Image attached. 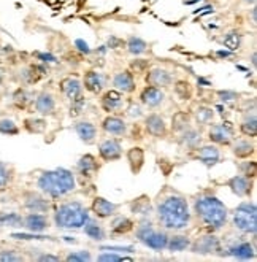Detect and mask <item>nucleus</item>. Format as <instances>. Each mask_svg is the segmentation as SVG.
<instances>
[{
	"instance_id": "nucleus-1",
	"label": "nucleus",
	"mask_w": 257,
	"mask_h": 262,
	"mask_svg": "<svg viewBox=\"0 0 257 262\" xmlns=\"http://www.w3.org/2000/svg\"><path fill=\"white\" fill-rule=\"evenodd\" d=\"M154 213L157 223L165 230L181 232L191 226L192 213L188 199L173 189H163L154 200Z\"/></svg>"
},
{
	"instance_id": "nucleus-2",
	"label": "nucleus",
	"mask_w": 257,
	"mask_h": 262,
	"mask_svg": "<svg viewBox=\"0 0 257 262\" xmlns=\"http://www.w3.org/2000/svg\"><path fill=\"white\" fill-rule=\"evenodd\" d=\"M192 210L197 220L209 230L216 232L221 230L229 221V208L222 200L213 194H200L194 199Z\"/></svg>"
},
{
	"instance_id": "nucleus-3",
	"label": "nucleus",
	"mask_w": 257,
	"mask_h": 262,
	"mask_svg": "<svg viewBox=\"0 0 257 262\" xmlns=\"http://www.w3.org/2000/svg\"><path fill=\"white\" fill-rule=\"evenodd\" d=\"M37 189L51 200L62 199L77 189V177L64 167L43 170L37 178Z\"/></svg>"
},
{
	"instance_id": "nucleus-4",
	"label": "nucleus",
	"mask_w": 257,
	"mask_h": 262,
	"mask_svg": "<svg viewBox=\"0 0 257 262\" xmlns=\"http://www.w3.org/2000/svg\"><path fill=\"white\" fill-rule=\"evenodd\" d=\"M89 218L87 207L80 200H67L59 204L53 213V223L59 229H81Z\"/></svg>"
},
{
	"instance_id": "nucleus-5",
	"label": "nucleus",
	"mask_w": 257,
	"mask_h": 262,
	"mask_svg": "<svg viewBox=\"0 0 257 262\" xmlns=\"http://www.w3.org/2000/svg\"><path fill=\"white\" fill-rule=\"evenodd\" d=\"M232 224L241 234L254 235L257 232V207L251 200L240 202L232 213Z\"/></svg>"
},
{
	"instance_id": "nucleus-6",
	"label": "nucleus",
	"mask_w": 257,
	"mask_h": 262,
	"mask_svg": "<svg viewBox=\"0 0 257 262\" xmlns=\"http://www.w3.org/2000/svg\"><path fill=\"white\" fill-rule=\"evenodd\" d=\"M233 126L230 121L218 122V124H209L208 129V140L219 146H229L233 142Z\"/></svg>"
},
{
	"instance_id": "nucleus-7",
	"label": "nucleus",
	"mask_w": 257,
	"mask_h": 262,
	"mask_svg": "<svg viewBox=\"0 0 257 262\" xmlns=\"http://www.w3.org/2000/svg\"><path fill=\"white\" fill-rule=\"evenodd\" d=\"M191 251L195 254H218L222 248H221V240L213 235V234H205L197 237L194 242H191Z\"/></svg>"
},
{
	"instance_id": "nucleus-8",
	"label": "nucleus",
	"mask_w": 257,
	"mask_h": 262,
	"mask_svg": "<svg viewBox=\"0 0 257 262\" xmlns=\"http://www.w3.org/2000/svg\"><path fill=\"white\" fill-rule=\"evenodd\" d=\"M99 156L103 162H114L123 158V145L118 138H105L99 143Z\"/></svg>"
},
{
	"instance_id": "nucleus-9",
	"label": "nucleus",
	"mask_w": 257,
	"mask_h": 262,
	"mask_svg": "<svg viewBox=\"0 0 257 262\" xmlns=\"http://www.w3.org/2000/svg\"><path fill=\"white\" fill-rule=\"evenodd\" d=\"M227 188L240 199H249L254 191V178L245 175H235L227 181Z\"/></svg>"
},
{
	"instance_id": "nucleus-10",
	"label": "nucleus",
	"mask_w": 257,
	"mask_h": 262,
	"mask_svg": "<svg viewBox=\"0 0 257 262\" xmlns=\"http://www.w3.org/2000/svg\"><path fill=\"white\" fill-rule=\"evenodd\" d=\"M24 208L27 211H35V213H48L51 210V202L50 197L44 194L29 191L24 194Z\"/></svg>"
},
{
	"instance_id": "nucleus-11",
	"label": "nucleus",
	"mask_w": 257,
	"mask_h": 262,
	"mask_svg": "<svg viewBox=\"0 0 257 262\" xmlns=\"http://www.w3.org/2000/svg\"><path fill=\"white\" fill-rule=\"evenodd\" d=\"M50 218L44 213H35V211H29L26 216H22V226L29 230V232L34 234H43L44 230L50 229Z\"/></svg>"
},
{
	"instance_id": "nucleus-12",
	"label": "nucleus",
	"mask_w": 257,
	"mask_h": 262,
	"mask_svg": "<svg viewBox=\"0 0 257 262\" xmlns=\"http://www.w3.org/2000/svg\"><path fill=\"white\" fill-rule=\"evenodd\" d=\"M34 110L40 116H53L56 112V97L50 91H41L34 97Z\"/></svg>"
},
{
	"instance_id": "nucleus-13",
	"label": "nucleus",
	"mask_w": 257,
	"mask_h": 262,
	"mask_svg": "<svg viewBox=\"0 0 257 262\" xmlns=\"http://www.w3.org/2000/svg\"><path fill=\"white\" fill-rule=\"evenodd\" d=\"M119 210V204H114L111 200L105 199V197H94L92 200V205H90V211H92L97 218L100 220H108V218H113L114 214L118 213Z\"/></svg>"
},
{
	"instance_id": "nucleus-14",
	"label": "nucleus",
	"mask_w": 257,
	"mask_h": 262,
	"mask_svg": "<svg viewBox=\"0 0 257 262\" xmlns=\"http://www.w3.org/2000/svg\"><path fill=\"white\" fill-rule=\"evenodd\" d=\"M145 81L149 86H154V88H159V89H165V88H169V86L173 84V75L169 70H165V69L154 67V69H151L146 73Z\"/></svg>"
},
{
	"instance_id": "nucleus-15",
	"label": "nucleus",
	"mask_w": 257,
	"mask_h": 262,
	"mask_svg": "<svg viewBox=\"0 0 257 262\" xmlns=\"http://www.w3.org/2000/svg\"><path fill=\"white\" fill-rule=\"evenodd\" d=\"M195 159L202 162L205 167H215L221 161V149L218 145H200L195 149Z\"/></svg>"
},
{
	"instance_id": "nucleus-16",
	"label": "nucleus",
	"mask_w": 257,
	"mask_h": 262,
	"mask_svg": "<svg viewBox=\"0 0 257 262\" xmlns=\"http://www.w3.org/2000/svg\"><path fill=\"white\" fill-rule=\"evenodd\" d=\"M100 105L107 113H113L116 110H121L124 105V94L118 89L105 91L102 94V99H100Z\"/></svg>"
},
{
	"instance_id": "nucleus-17",
	"label": "nucleus",
	"mask_w": 257,
	"mask_h": 262,
	"mask_svg": "<svg viewBox=\"0 0 257 262\" xmlns=\"http://www.w3.org/2000/svg\"><path fill=\"white\" fill-rule=\"evenodd\" d=\"M99 170H100V165L97 162V158L92 156V154H84L77 162V173L83 177L84 180L94 178Z\"/></svg>"
},
{
	"instance_id": "nucleus-18",
	"label": "nucleus",
	"mask_w": 257,
	"mask_h": 262,
	"mask_svg": "<svg viewBox=\"0 0 257 262\" xmlns=\"http://www.w3.org/2000/svg\"><path fill=\"white\" fill-rule=\"evenodd\" d=\"M169 232L165 229L159 230V229H153L151 232L143 238V245L148 246V248L154 250V251H163L167 250V243H169Z\"/></svg>"
},
{
	"instance_id": "nucleus-19",
	"label": "nucleus",
	"mask_w": 257,
	"mask_h": 262,
	"mask_svg": "<svg viewBox=\"0 0 257 262\" xmlns=\"http://www.w3.org/2000/svg\"><path fill=\"white\" fill-rule=\"evenodd\" d=\"M102 130L108 135H113V137H124L127 134L129 127H127V122L123 118L108 115L102 121Z\"/></svg>"
},
{
	"instance_id": "nucleus-20",
	"label": "nucleus",
	"mask_w": 257,
	"mask_h": 262,
	"mask_svg": "<svg viewBox=\"0 0 257 262\" xmlns=\"http://www.w3.org/2000/svg\"><path fill=\"white\" fill-rule=\"evenodd\" d=\"M145 130L151 137H156V138H162L169 132L167 124H165V119L157 113H151L145 118Z\"/></svg>"
},
{
	"instance_id": "nucleus-21",
	"label": "nucleus",
	"mask_w": 257,
	"mask_h": 262,
	"mask_svg": "<svg viewBox=\"0 0 257 262\" xmlns=\"http://www.w3.org/2000/svg\"><path fill=\"white\" fill-rule=\"evenodd\" d=\"M227 256H232L238 260H254L255 259V246L249 242H238L229 246Z\"/></svg>"
},
{
	"instance_id": "nucleus-22",
	"label": "nucleus",
	"mask_w": 257,
	"mask_h": 262,
	"mask_svg": "<svg viewBox=\"0 0 257 262\" xmlns=\"http://www.w3.org/2000/svg\"><path fill=\"white\" fill-rule=\"evenodd\" d=\"M113 86L114 89L121 91L123 94H132L137 89V83H135L133 73L130 70H121L113 76Z\"/></svg>"
},
{
	"instance_id": "nucleus-23",
	"label": "nucleus",
	"mask_w": 257,
	"mask_h": 262,
	"mask_svg": "<svg viewBox=\"0 0 257 262\" xmlns=\"http://www.w3.org/2000/svg\"><path fill=\"white\" fill-rule=\"evenodd\" d=\"M165 100V94L163 91L154 86H146L142 92H140V102L143 105H146L148 108H157L160 106Z\"/></svg>"
},
{
	"instance_id": "nucleus-24",
	"label": "nucleus",
	"mask_w": 257,
	"mask_h": 262,
	"mask_svg": "<svg viewBox=\"0 0 257 262\" xmlns=\"http://www.w3.org/2000/svg\"><path fill=\"white\" fill-rule=\"evenodd\" d=\"M81 84L84 86V89L87 92L97 96L105 88V76L97 70H87L84 73V76H83V83Z\"/></svg>"
},
{
	"instance_id": "nucleus-25",
	"label": "nucleus",
	"mask_w": 257,
	"mask_h": 262,
	"mask_svg": "<svg viewBox=\"0 0 257 262\" xmlns=\"http://www.w3.org/2000/svg\"><path fill=\"white\" fill-rule=\"evenodd\" d=\"M73 130L77 132V135L84 145H92L97 140V127L90 121H78L73 126Z\"/></svg>"
},
{
	"instance_id": "nucleus-26",
	"label": "nucleus",
	"mask_w": 257,
	"mask_h": 262,
	"mask_svg": "<svg viewBox=\"0 0 257 262\" xmlns=\"http://www.w3.org/2000/svg\"><path fill=\"white\" fill-rule=\"evenodd\" d=\"M200 145H202V134L197 129L188 127L181 132V137H179V146L181 148L189 149V151H195Z\"/></svg>"
},
{
	"instance_id": "nucleus-27",
	"label": "nucleus",
	"mask_w": 257,
	"mask_h": 262,
	"mask_svg": "<svg viewBox=\"0 0 257 262\" xmlns=\"http://www.w3.org/2000/svg\"><path fill=\"white\" fill-rule=\"evenodd\" d=\"M59 88H60V92L68 99V100H73L75 97H78L83 94V84L78 78H72V76H67V78L60 80L59 83Z\"/></svg>"
},
{
	"instance_id": "nucleus-28",
	"label": "nucleus",
	"mask_w": 257,
	"mask_h": 262,
	"mask_svg": "<svg viewBox=\"0 0 257 262\" xmlns=\"http://www.w3.org/2000/svg\"><path fill=\"white\" fill-rule=\"evenodd\" d=\"M232 152L237 159H249L254 156L255 152V145L254 142H249L246 138H240V140L232 142Z\"/></svg>"
},
{
	"instance_id": "nucleus-29",
	"label": "nucleus",
	"mask_w": 257,
	"mask_h": 262,
	"mask_svg": "<svg viewBox=\"0 0 257 262\" xmlns=\"http://www.w3.org/2000/svg\"><path fill=\"white\" fill-rule=\"evenodd\" d=\"M84 235H87L90 240L94 242H103L107 240V229H105L100 223H97L96 220H87L86 224L83 226Z\"/></svg>"
},
{
	"instance_id": "nucleus-30",
	"label": "nucleus",
	"mask_w": 257,
	"mask_h": 262,
	"mask_svg": "<svg viewBox=\"0 0 257 262\" xmlns=\"http://www.w3.org/2000/svg\"><path fill=\"white\" fill-rule=\"evenodd\" d=\"M127 162H129V167L133 175L140 173V170L145 165V151L140 148V146H133L127 151Z\"/></svg>"
},
{
	"instance_id": "nucleus-31",
	"label": "nucleus",
	"mask_w": 257,
	"mask_h": 262,
	"mask_svg": "<svg viewBox=\"0 0 257 262\" xmlns=\"http://www.w3.org/2000/svg\"><path fill=\"white\" fill-rule=\"evenodd\" d=\"M133 227H135V223L132 220H129L127 216H121V214H114L110 232L113 235H124V234L130 232V230H133Z\"/></svg>"
},
{
	"instance_id": "nucleus-32",
	"label": "nucleus",
	"mask_w": 257,
	"mask_h": 262,
	"mask_svg": "<svg viewBox=\"0 0 257 262\" xmlns=\"http://www.w3.org/2000/svg\"><path fill=\"white\" fill-rule=\"evenodd\" d=\"M44 75V69L40 66H29L19 70V81L26 86L34 84L40 80V76Z\"/></svg>"
},
{
	"instance_id": "nucleus-33",
	"label": "nucleus",
	"mask_w": 257,
	"mask_h": 262,
	"mask_svg": "<svg viewBox=\"0 0 257 262\" xmlns=\"http://www.w3.org/2000/svg\"><path fill=\"white\" fill-rule=\"evenodd\" d=\"M191 238L188 235L183 234H173L169 237V243H167V250L172 253H181V251H186L189 250L191 246Z\"/></svg>"
},
{
	"instance_id": "nucleus-34",
	"label": "nucleus",
	"mask_w": 257,
	"mask_h": 262,
	"mask_svg": "<svg viewBox=\"0 0 257 262\" xmlns=\"http://www.w3.org/2000/svg\"><path fill=\"white\" fill-rule=\"evenodd\" d=\"M192 116H194V119H195L197 124L206 126V124H211V122H213L215 110L211 108V106H206V105H199V106H195V108H194Z\"/></svg>"
},
{
	"instance_id": "nucleus-35",
	"label": "nucleus",
	"mask_w": 257,
	"mask_h": 262,
	"mask_svg": "<svg viewBox=\"0 0 257 262\" xmlns=\"http://www.w3.org/2000/svg\"><path fill=\"white\" fill-rule=\"evenodd\" d=\"M130 210H132V213L142 214V218H149V214L154 211V205L149 202V199L142 195L138 199H135L130 204Z\"/></svg>"
},
{
	"instance_id": "nucleus-36",
	"label": "nucleus",
	"mask_w": 257,
	"mask_h": 262,
	"mask_svg": "<svg viewBox=\"0 0 257 262\" xmlns=\"http://www.w3.org/2000/svg\"><path fill=\"white\" fill-rule=\"evenodd\" d=\"M34 102V94L29 92L26 88H18L13 92V103L18 106V108H27V106Z\"/></svg>"
},
{
	"instance_id": "nucleus-37",
	"label": "nucleus",
	"mask_w": 257,
	"mask_h": 262,
	"mask_svg": "<svg viewBox=\"0 0 257 262\" xmlns=\"http://www.w3.org/2000/svg\"><path fill=\"white\" fill-rule=\"evenodd\" d=\"M24 129L29 134H43L48 129V122L44 118H26L24 119Z\"/></svg>"
},
{
	"instance_id": "nucleus-38",
	"label": "nucleus",
	"mask_w": 257,
	"mask_h": 262,
	"mask_svg": "<svg viewBox=\"0 0 257 262\" xmlns=\"http://www.w3.org/2000/svg\"><path fill=\"white\" fill-rule=\"evenodd\" d=\"M240 132L243 134L245 137L255 138V135H257V118H255V113L245 116V119L241 121V124H240Z\"/></svg>"
},
{
	"instance_id": "nucleus-39",
	"label": "nucleus",
	"mask_w": 257,
	"mask_h": 262,
	"mask_svg": "<svg viewBox=\"0 0 257 262\" xmlns=\"http://www.w3.org/2000/svg\"><path fill=\"white\" fill-rule=\"evenodd\" d=\"M148 50V43L140 38V37H130L127 40V51L132 54V56H140L143 53H146Z\"/></svg>"
},
{
	"instance_id": "nucleus-40",
	"label": "nucleus",
	"mask_w": 257,
	"mask_h": 262,
	"mask_svg": "<svg viewBox=\"0 0 257 262\" xmlns=\"http://www.w3.org/2000/svg\"><path fill=\"white\" fill-rule=\"evenodd\" d=\"M189 122H191V116L186 112H178L176 115H173L172 119V130L183 132L184 129L189 127Z\"/></svg>"
},
{
	"instance_id": "nucleus-41",
	"label": "nucleus",
	"mask_w": 257,
	"mask_h": 262,
	"mask_svg": "<svg viewBox=\"0 0 257 262\" xmlns=\"http://www.w3.org/2000/svg\"><path fill=\"white\" fill-rule=\"evenodd\" d=\"M13 167L4 161H0V189H5L10 186V183L13 181Z\"/></svg>"
},
{
	"instance_id": "nucleus-42",
	"label": "nucleus",
	"mask_w": 257,
	"mask_h": 262,
	"mask_svg": "<svg viewBox=\"0 0 257 262\" xmlns=\"http://www.w3.org/2000/svg\"><path fill=\"white\" fill-rule=\"evenodd\" d=\"M19 132H21L19 126L11 118H0V134H2V135L14 137V135H18Z\"/></svg>"
},
{
	"instance_id": "nucleus-43",
	"label": "nucleus",
	"mask_w": 257,
	"mask_h": 262,
	"mask_svg": "<svg viewBox=\"0 0 257 262\" xmlns=\"http://www.w3.org/2000/svg\"><path fill=\"white\" fill-rule=\"evenodd\" d=\"M0 226L7 227H21L22 226V216L18 213H0Z\"/></svg>"
},
{
	"instance_id": "nucleus-44",
	"label": "nucleus",
	"mask_w": 257,
	"mask_h": 262,
	"mask_svg": "<svg viewBox=\"0 0 257 262\" xmlns=\"http://www.w3.org/2000/svg\"><path fill=\"white\" fill-rule=\"evenodd\" d=\"M222 43H224V46L229 51H232V53L238 51L240 46H241V35H240V32H237V30H232V32H229L227 35L224 37Z\"/></svg>"
},
{
	"instance_id": "nucleus-45",
	"label": "nucleus",
	"mask_w": 257,
	"mask_h": 262,
	"mask_svg": "<svg viewBox=\"0 0 257 262\" xmlns=\"http://www.w3.org/2000/svg\"><path fill=\"white\" fill-rule=\"evenodd\" d=\"M173 89H175V94H176L181 100H189L191 96H192V86H191V83L186 81V80H179V81H176L175 86H173Z\"/></svg>"
},
{
	"instance_id": "nucleus-46",
	"label": "nucleus",
	"mask_w": 257,
	"mask_h": 262,
	"mask_svg": "<svg viewBox=\"0 0 257 262\" xmlns=\"http://www.w3.org/2000/svg\"><path fill=\"white\" fill-rule=\"evenodd\" d=\"M72 103H70V112H68V115H70V118H78L83 112H84V106H86V97L81 94V96H78V97H75L73 100H70Z\"/></svg>"
},
{
	"instance_id": "nucleus-47",
	"label": "nucleus",
	"mask_w": 257,
	"mask_h": 262,
	"mask_svg": "<svg viewBox=\"0 0 257 262\" xmlns=\"http://www.w3.org/2000/svg\"><path fill=\"white\" fill-rule=\"evenodd\" d=\"M92 254L87 250H80V251H72L65 256V260L67 262H89L92 260Z\"/></svg>"
},
{
	"instance_id": "nucleus-48",
	"label": "nucleus",
	"mask_w": 257,
	"mask_h": 262,
	"mask_svg": "<svg viewBox=\"0 0 257 262\" xmlns=\"http://www.w3.org/2000/svg\"><path fill=\"white\" fill-rule=\"evenodd\" d=\"M19 260H24V256L19 251L10 248L0 250V262H19Z\"/></svg>"
},
{
	"instance_id": "nucleus-49",
	"label": "nucleus",
	"mask_w": 257,
	"mask_h": 262,
	"mask_svg": "<svg viewBox=\"0 0 257 262\" xmlns=\"http://www.w3.org/2000/svg\"><path fill=\"white\" fill-rule=\"evenodd\" d=\"M97 260L100 262H121V260H132V257H124L121 254H116L113 251H103L97 256Z\"/></svg>"
},
{
	"instance_id": "nucleus-50",
	"label": "nucleus",
	"mask_w": 257,
	"mask_h": 262,
	"mask_svg": "<svg viewBox=\"0 0 257 262\" xmlns=\"http://www.w3.org/2000/svg\"><path fill=\"white\" fill-rule=\"evenodd\" d=\"M126 112H127V116L129 118L138 119V118L143 116V106L140 103H135L133 100H130L129 105H127V108H126Z\"/></svg>"
},
{
	"instance_id": "nucleus-51",
	"label": "nucleus",
	"mask_w": 257,
	"mask_h": 262,
	"mask_svg": "<svg viewBox=\"0 0 257 262\" xmlns=\"http://www.w3.org/2000/svg\"><path fill=\"white\" fill-rule=\"evenodd\" d=\"M241 168V175L245 177H249V178H254L255 180V173H257V167H255V162L254 161H246L240 165Z\"/></svg>"
},
{
	"instance_id": "nucleus-52",
	"label": "nucleus",
	"mask_w": 257,
	"mask_h": 262,
	"mask_svg": "<svg viewBox=\"0 0 257 262\" xmlns=\"http://www.w3.org/2000/svg\"><path fill=\"white\" fill-rule=\"evenodd\" d=\"M218 97L221 102L224 103H233L238 100V94L235 91H229V89H225V91H218Z\"/></svg>"
},
{
	"instance_id": "nucleus-53",
	"label": "nucleus",
	"mask_w": 257,
	"mask_h": 262,
	"mask_svg": "<svg viewBox=\"0 0 257 262\" xmlns=\"http://www.w3.org/2000/svg\"><path fill=\"white\" fill-rule=\"evenodd\" d=\"M13 238H18V240H51L53 237H46V235H43V234H13L11 235Z\"/></svg>"
},
{
	"instance_id": "nucleus-54",
	"label": "nucleus",
	"mask_w": 257,
	"mask_h": 262,
	"mask_svg": "<svg viewBox=\"0 0 257 262\" xmlns=\"http://www.w3.org/2000/svg\"><path fill=\"white\" fill-rule=\"evenodd\" d=\"M103 251H113V253H133L132 246H102Z\"/></svg>"
},
{
	"instance_id": "nucleus-55",
	"label": "nucleus",
	"mask_w": 257,
	"mask_h": 262,
	"mask_svg": "<svg viewBox=\"0 0 257 262\" xmlns=\"http://www.w3.org/2000/svg\"><path fill=\"white\" fill-rule=\"evenodd\" d=\"M149 67V62L145 59H137L132 62V69H135V72H145Z\"/></svg>"
},
{
	"instance_id": "nucleus-56",
	"label": "nucleus",
	"mask_w": 257,
	"mask_h": 262,
	"mask_svg": "<svg viewBox=\"0 0 257 262\" xmlns=\"http://www.w3.org/2000/svg\"><path fill=\"white\" fill-rule=\"evenodd\" d=\"M59 259H60L59 256L48 254V253H43V254H40V256L35 257V260H40V262H46V260H50V262H57Z\"/></svg>"
},
{
	"instance_id": "nucleus-57",
	"label": "nucleus",
	"mask_w": 257,
	"mask_h": 262,
	"mask_svg": "<svg viewBox=\"0 0 257 262\" xmlns=\"http://www.w3.org/2000/svg\"><path fill=\"white\" fill-rule=\"evenodd\" d=\"M75 45L78 46V50H80V51H83V53H86V54H89V53H90V50H89V46H87V43H86V41H83V40H77V41H75Z\"/></svg>"
},
{
	"instance_id": "nucleus-58",
	"label": "nucleus",
	"mask_w": 257,
	"mask_h": 262,
	"mask_svg": "<svg viewBox=\"0 0 257 262\" xmlns=\"http://www.w3.org/2000/svg\"><path fill=\"white\" fill-rule=\"evenodd\" d=\"M38 59H41L43 62H56V57L51 56V54H37Z\"/></svg>"
},
{
	"instance_id": "nucleus-59",
	"label": "nucleus",
	"mask_w": 257,
	"mask_h": 262,
	"mask_svg": "<svg viewBox=\"0 0 257 262\" xmlns=\"http://www.w3.org/2000/svg\"><path fill=\"white\" fill-rule=\"evenodd\" d=\"M218 56H221V57H229V56H232V51H218Z\"/></svg>"
},
{
	"instance_id": "nucleus-60",
	"label": "nucleus",
	"mask_w": 257,
	"mask_h": 262,
	"mask_svg": "<svg viewBox=\"0 0 257 262\" xmlns=\"http://www.w3.org/2000/svg\"><path fill=\"white\" fill-rule=\"evenodd\" d=\"M4 81H5V73H4V70H0V86L4 84Z\"/></svg>"
},
{
	"instance_id": "nucleus-61",
	"label": "nucleus",
	"mask_w": 257,
	"mask_h": 262,
	"mask_svg": "<svg viewBox=\"0 0 257 262\" xmlns=\"http://www.w3.org/2000/svg\"><path fill=\"white\" fill-rule=\"evenodd\" d=\"M251 62H252V66L255 67V53H252V56H251Z\"/></svg>"
},
{
	"instance_id": "nucleus-62",
	"label": "nucleus",
	"mask_w": 257,
	"mask_h": 262,
	"mask_svg": "<svg viewBox=\"0 0 257 262\" xmlns=\"http://www.w3.org/2000/svg\"><path fill=\"white\" fill-rule=\"evenodd\" d=\"M255 13H257L255 8H252V23H254V24H255Z\"/></svg>"
},
{
	"instance_id": "nucleus-63",
	"label": "nucleus",
	"mask_w": 257,
	"mask_h": 262,
	"mask_svg": "<svg viewBox=\"0 0 257 262\" xmlns=\"http://www.w3.org/2000/svg\"><path fill=\"white\" fill-rule=\"evenodd\" d=\"M0 100H2V94H0Z\"/></svg>"
},
{
	"instance_id": "nucleus-64",
	"label": "nucleus",
	"mask_w": 257,
	"mask_h": 262,
	"mask_svg": "<svg viewBox=\"0 0 257 262\" xmlns=\"http://www.w3.org/2000/svg\"><path fill=\"white\" fill-rule=\"evenodd\" d=\"M0 118H2V116H0Z\"/></svg>"
}]
</instances>
